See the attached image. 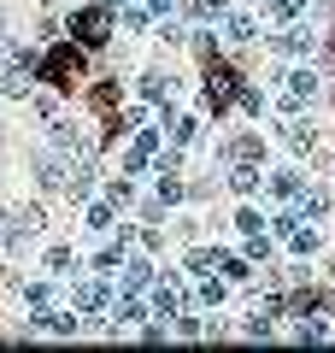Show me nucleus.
I'll return each instance as SVG.
<instances>
[{
	"instance_id": "obj_9",
	"label": "nucleus",
	"mask_w": 335,
	"mask_h": 353,
	"mask_svg": "<svg viewBox=\"0 0 335 353\" xmlns=\"http://www.w3.org/2000/svg\"><path fill=\"white\" fill-rule=\"evenodd\" d=\"M77 312H106V277L77 283Z\"/></svg>"
},
{
	"instance_id": "obj_22",
	"label": "nucleus",
	"mask_w": 335,
	"mask_h": 353,
	"mask_svg": "<svg viewBox=\"0 0 335 353\" xmlns=\"http://www.w3.org/2000/svg\"><path fill=\"white\" fill-rule=\"evenodd\" d=\"M218 265H223V277H230V283H247V277H253L247 259H230V253H218Z\"/></svg>"
},
{
	"instance_id": "obj_7",
	"label": "nucleus",
	"mask_w": 335,
	"mask_h": 353,
	"mask_svg": "<svg viewBox=\"0 0 335 353\" xmlns=\"http://www.w3.org/2000/svg\"><path fill=\"white\" fill-rule=\"evenodd\" d=\"M223 41L230 48H247V41H259V24L247 12H223Z\"/></svg>"
},
{
	"instance_id": "obj_2",
	"label": "nucleus",
	"mask_w": 335,
	"mask_h": 353,
	"mask_svg": "<svg viewBox=\"0 0 335 353\" xmlns=\"http://www.w3.org/2000/svg\"><path fill=\"white\" fill-rule=\"evenodd\" d=\"M71 41H83V48H106L112 36V6H83V12H71Z\"/></svg>"
},
{
	"instance_id": "obj_26",
	"label": "nucleus",
	"mask_w": 335,
	"mask_h": 353,
	"mask_svg": "<svg viewBox=\"0 0 335 353\" xmlns=\"http://www.w3.org/2000/svg\"><path fill=\"white\" fill-rule=\"evenodd\" d=\"M88 230H112V206H88Z\"/></svg>"
},
{
	"instance_id": "obj_27",
	"label": "nucleus",
	"mask_w": 335,
	"mask_h": 353,
	"mask_svg": "<svg viewBox=\"0 0 335 353\" xmlns=\"http://www.w3.org/2000/svg\"><path fill=\"white\" fill-rule=\"evenodd\" d=\"M200 301L218 306V301H223V283H218V277H206V283H200Z\"/></svg>"
},
{
	"instance_id": "obj_25",
	"label": "nucleus",
	"mask_w": 335,
	"mask_h": 353,
	"mask_svg": "<svg viewBox=\"0 0 335 353\" xmlns=\"http://www.w3.org/2000/svg\"><path fill=\"white\" fill-rule=\"evenodd\" d=\"M212 265H218V253H206V248L188 253V271H212Z\"/></svg>"
},
{
	"instance_id": "obj_18",
	"label": "nucleus",
	"mask_w": 335,
	"mask_h": 353,
	"mask_svg": "<svg viewBox=\"0 0 335 353\" xmlns=\"http://www.w3.org/2000/svg\"><path fill=\"white\" fill-rule=\"evenodd\" d=\"M283 241H288V248L300 253V259H306V253H318V230H306V224H294V230H288Z\"/></svg>"
},
{
	"instance_id": "obj_30",
	"label": "nucleus",
	"mask_w": 335,
	"mask_h": 353,
	"mask_svg": "<svg viewBox=\"0 0 335 353\" xmlns=\"http://www.w3.org/2000/svg\"><path fill=\"white\" fill-rule=\"evenodd\" d=\"M106 6H124V12H130V6H136V0H106Z\"/></svg>"
},
{
	"instance_id": "obj_15",
	"label": "nucleus",
	"mask_w": 335,
	"mask_h": 353,
	"mask_svg": "<svg viewBox=\"0 0 335 353\" xmlns=\"http://www.w3.org/2000/svg\"><path fill=\"white\" fill-rule=\"evenodd\" d=\"M283 83H288V94H294V101H312V94H318V71H288Z\"/></svg>"
},
{
	"instance_id": "obj_10",
	"label": "nucleus",
	"mask_w": 335,
	"mask_h": 353,
	"mask_svg": "<svg viewBox=\"0 0 335 353\" xmlns=\"http://www.w3.org/2000/svg\"><path fill=\"white\" fill-rule=\"evenodd\" d=\"M259 183H265V171L253 159H241V165H230V189L236 194H259Z\"/></svg>"
},
{
	"instance_id": "obj_20",
	"label": "nucleus",
	"mask_w": 335,
	"mask_h": 353,
	"mask_svg": "<svg viewBox=\"0 0 335 353\" xmlns=\"http://www.w3.org/2000/svg\"><path fill=\"white\" fill-rule=\"evenodd\" d=\"M265 12L288 24V18H300V12H306V0H265Z\"/></svg>"
},
{
	"instance_id": "obj_3",
	"label": "nucleus",
	"mask_w": 335,
	"mask_h": 353,
	"mask_svg": "<svg viewBox=\"0 0 335 353\" xmlns=\"http://www.w3.org/2000/svg\"><path fill=\"white\" fill-rule=\"evenodd\" d=\"M236 94H241V77L230 71V65H218V53H212L206 59V101H212V112L236 106Z\"/></svg>"
},
{
	"instance_id": "obj_12",
	"label": "nucleus",
	"mask_w": 335,
	"mask_h": 353,
	"mask_svg": "<svg viewBox=\"0 0 335 353\" xmlns=\"http://www.w3.org/2000/svg\"><path fill=\"white\" fill-rule=\"evenodd\" d=\"M159 283V271H153L148 259H130V271H124V294H141V289H153Z\"/></svg>"
},
{
	"instance_id": "obj_21",
	"label": "nucleus",
	"mask_w": 335,
	"mask_h": 353,
	"mask_svg": "<svg viewBox=\"0 0 335 353\" xmlns=\"http://www.w3.org/2000/svg\"><path fill=\"white\" fill-rule=\"evenodd\" d=\"M118 318H124V324H141V318H153V312L136 301V294H124V301H118Z\"/></svg>"
},
{
	"instance_id": "obj_5",
	"label": "nucleus",
	"mask_w": 335,
	"mask_h": 353,
	"mask_svg": "<svg viewBox=\"0 0 335 353\" xmlns=\"http://www.w3.org/2000/svg\"><path fill=\"white\" fill-rule=\"evenodd\" d=\"M183 306H188L183 283H171V277H165V283H153V312H159V318H176Z\"/></svg>"
},
{
	"instance_id": "obj_4",
	"label": "nucleus",
	"mask_w": 335,
	"mask_h": 353,
	"mask_svg": "<svg viewBox=\"0 0 335 353\" xmlns=\"http://www.w3.org/2000/svg\"><path fill=\"white\" fill-rule=\"evenodd\" d=\"M271 48H276V53H288V59H306V53L318 48V36H312L306 24H288L283 36H271Z\"/></svg>"
},
{
	"instance_id": "obj_8",
	"label": "nucleus",
	"mask_w": 335,
	"mask_h": 353,
	"mask_svg": "<svg viewBox=\"0 0 335 353\" xmlns=\"http://www.w3.org/2000/svg\"><path fill=\"white\" fill-rule=\"evenodd\" d=\"M283 141L300 153V159H306V153H318V130H312L306 118H288V124H283Z\"/></svg>"
},
{
	"instance_id": "obj_14",
	"label": "nucleus",
	"mask_w": 335,
	"mask_h": 353,
	"mask_svg": "<svg viewBox=\"0 0 335 353\" xmlns=\"http://www.w3.org/2000/svg\"><path fill=\"white\" fill-rule=\"evenodd\" d=\"M165 94H171V77H165V71H148V77H141V101L165 106Z\"/></svg>"
},
{
	"instance_id": "obj_24",
	"label": "nucleus",
	"mask_w": 335,
	"mask_h": 353,
	"mask_svg": "<svg viewBox=\"0 0 335 353\" xmlns=\"http://www.w3.org/2000/svg\"><path fill=\"white\" fill-rule=\"evenodd\" d=\"M118 265H124V253H118V248H106V253H94V271H118Z\"/></svg>"
},
{
	"instance_id": "obj_17",
	"label": "nucleus",
	"mask_w": 335,
	"mask_h": 353,
	"mask_svg": "<svg viewBox=\"0 0 335 353\" xmlns=\"http://www.w3.org/2000/svg\"><path fill=\"white\" fill-rule=\"evenodd\" d=\"M323 212H329V194H323V189H306V194H300V218H312V224H318Z\"/></svg>"
},
{
	"instance_id": "obj_23",
	"label": "nucleus",
	"mask_w": 335,
	"mask_h": 353,
	"mask_svg": "<svg viewBox=\"0 0 335 353\" xmlns=\"http://www.w3.org/2000/svg\"><path fill=\"white\" fill-rule=\"evenodd\" d=\"M236 230H241V236H253V230H265V218L253 212V206H241V212H236Z\"/></svg>"
},
{
	"instance_id": "obj_29",
	"label": "nucleus",
	"mask_w": 335,
	"mask_h": 353,
	"mask_svg": "<svg viewBox=\"0 0 335 353\" xmlns=\"http://www.w3.org/2000/svg\"><path fill=\"white\" fill-rule=\"evenodd\" d=\"M148 12H159V18H165V12H171V0H148Z\"/></svg>"
},
{
	"instance_id": "obj_19",
	"label": "nucleus",
	"mask_w": 335,
	"mask_h": 353,
	"mask_svg": "<svg viewBox=\"0 0 335 353\" xmlns=\"http://www.w3.org/2000/svg\"><path fill=\"white\" fill-rule=\"evenodd\" d=\"M36 324H41V330H53V336H77V318H71V312H48V306H41Z\"/></svg>"
},
{
	"instance_id": "obj_28",
	"label": "nucleus",
	"mask_w": 335,
	"mask_h": 353,
	"mask_svg": "<svg viewBox=\"0 0 335 353\" xmlns=\"http://www.w3.org/2000/svg\"><path fill=\"white\" fill-rule=\"evenodd\" d=\"M48 271H71V248H53L48 253Z\"/></svg>"
},
{
	"instance_id": "obj_13",
	"label": "nucleus",
	"mask_w": 335,
	"mask_h": 353,
	"mask_svg": "<svg viewBox=\"0 0 335 353\" xmlns=\"http://www.w3.org/2000/svg\"><path fill=\"white\" fill-rule=\"evenodd\" d=\"M271 194H276V201H300V194H306L300 171H271Z\"/></svg>"
},
{
	"instance_id": "obj_6",
	"label": "nucleus",
	"mask_w": 335,
	"mask_h": 353,
	"mask_svg": "<svg viewBox=\"0 0 335 353\" xmlns=\"http://www.w3.org/2000/svg\"><path fill=\"white\" fill-rule=\"evenodd\" d=\"M153 159H159V136H153V130H141V136L130 141V153H124V171L136 176L141 165H153Z\"/></svg>"
},
{
	"instance_id": "obj_11",
	"label": "nucleus",
	"mask_w": 335,
	"mask_h": 353,
	"mask_svg": "<svg viewBox=\"0 0 335 353\" xmlns=\"http://www.w3.org/2000/svg\"><path fill=\"white\" fill-rule=\"evenodd\" d=\"M223 159H230V165H241V159L259 165V159H265V141H259V136H236L230 148H223Z\"/></svg>"
},
{
	"instance_id": "obj_16",
	"label": "nucleus",
	"mask_w": 335,
	"mask_h": 353,
	"mask_svg": "<svg viewBox=\"0 0 335 353\" xmlns=\"http://www.w3.org/2000/svg\"><path fill=\"white\" fill-rule=\"evenodd\" d=\"M188 12H194V24H223V12H230V0H194Z\"/></svg>"
},
{
	"instance_id": "obj_1",
	"label": "nucleus",
	"mask_w": 335,
	"mask_h": 353,
	"mask_svg": "<svg viewBox=\"0 0 335 353\" xmlns=\"http://www.w3.org/2000/svg\"><path fill=\"white\" fill-rule=\"evenodd\" d=\"M36 77L41 83H53V88H83V41H59V48H48L36 59Z\"/></svg>"
}]
</instances>
